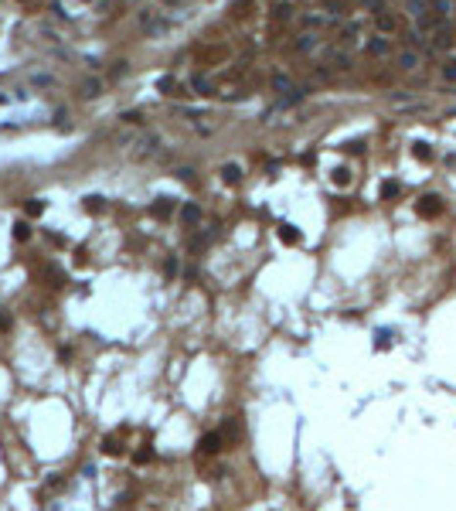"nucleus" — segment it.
I'll return each mask as SVG.
<instances>
[{
    "mask_svg": "<svg viewBox=\"0 0 456 511\" xmlns=\"http://www.w3.org/2000/svg\"><path fill=\"white\" fill-rule=\"evenodd\" d=\"M313 78H320V82L330 78V65H317V69H313Z\"/></svg>",
    "mask_w": 456,
    "mask_h": 511,
    "instance_id": "nucleus-28",
    "label": "nucleus"
},
{
    "mask_svg": "<svg viewBox=\"0 0 456 511\" xmlns=\"http://www.w3.org/2000/svg\"><path fill=\"white\" fill-rule=\"evenodd\" d=\"M170 212H174V201H170V198H157V201H153V215H157V219H167Z\"/></svg>",
    "mask_w": 456,
    "mask_h": 511,
    "instance_id": "nucleus-10",
    "label": "nucleus"
},
{
    "mask_svg": "<svg viewBox=\"0 0 456 511\" xmlns=\"http://www.w3.org/2000/svg\"><path fill=\"white\" fill-rule=\"evenodd\" d=\"M198 446H201V453H218L225 446V439H222V433H205Z\"/></svg>",
    "mask_w": 456,
    "mask_h": 511,
    "instance_id": "nucleus-3",
    "label": "nucleus"
},
{
    "mask_svg": "<svg viewBox=\"0 0 456 511\" xmlns=\"http://www.w3.org/2000/svg\"><path fill=\"white\" fill-rule=\"evenodd\" d=\"M279 242H286V245H296V242H300V232H296V225H279Z\"/></svg>",
    "mask_w": 456,
    "mask_h": 511,
    "instance_id": "nucleus-7",
    "label": "nucleus"
},
{
    "mask_svg": "<svg viewBox=\"0 0 456 511\" xmlns=\"http://www.w3.org/2000/svg\"><path fill=\"white\" fill-rule=\"evenodd\" d=\"M330 72H351V55L334 51V55H330Z\"/></svg>",
    "mask_w": 456,
    "mask_h": 511,
    "instance_id": "nucleus-5",
    "label": "nucleus"
},
{
    "mask_svg": "<svg viewBox=\"0 0 456 511\" xmlns=\"http://www.w3.org/2000/svg\"><path fill=\"white\" fill-rule=\"evenodd\" d=\"M119 450H123V446H119V439H116V437H106V439H102V453H106V457H116Z\"/></svg>",
    "mask_w": 456,
    "mask_h": 511,
    "instance_id": "nucleus-15",
    "label": "nucleus"
},
{
    "mask_svg": "<svg viewBox=\"0 0 456 511\" xmlns=\"http://www.w3.org/2000/svg\"><path fill=\"white\" fill-rule=\"evenodd\" d=\"M99 92H102V82H99V78H85V82H82V96L95 99Z\"/></svg>",
    "mask_w": 456,
    "mask_h": 511,
    "instance_id": "nucleus-12",
    "label": "nucleus"
},
{
    "mask_svg": "<svg viewBox=\"0 0 456 511\" xmlns=\"http://www.w3.org/2000/svg\"><path fill=\"white\" fill-rule=\"evenodd\" d=\"M238 439V423L235 419H225V426H222V439Z\"/></svg>",
    "mask_w": 456,
    "mask_h": 511,
    "instance_id": "nucleus-23",
    "label": "nucleus"
},
{
    "mask_svg": "<svg viewBox=\"0 0 456 511\" xmlns=\"http://www.w3.org/2000/svg\"><path fill=\"white\" fill-rule=\"evenodd\" d=\"M391 102H395V106H415L409 92H391Z\"/></svg>",
    "mask_w": 456,
    "mask_h": 511,
    "instance_id": "nucleus-24",
    "label": "nucleus"
},
{
    "mask_svg": "<svg viewBox=\"0 0 456 511\" xmlns=\"http://www.w3.org/2000/svg\"><path fill=\"white\" fill-rule=\"evenodd\" d=\"M317 45H320V38H317V34H300V38H296V51H313V48H317Z\"/></svg>",
    "mask_w": 456,
    "mask_h": 511,
    "instance_id": "nucleus-9",
    "label": "nucleus"
},
{
    "mask_svg": "<svg viewBox=\"0 0 456 511\" xmlns=\"http://www.w3.org/2000/svg\"><path fill=\"white\" fill-rule=\"evenodd\" d=\"M123 120H126V123H140L143 116H140V113H123Z\"/></svg>",
    "mask_w": 456,
    "mask_h": 511,
    "instance_id": "nucleus-36",
    "label": "nucleus"
},
{
    "mask_svg": "<svg viewBox=\"0 0 456 511\" xmlns=\"http://www.w3.org/2000/svg\"><path fill=\"white\" fill-rule=\"evenodd\" d=\"M395 27H398V21H395L391 14L378 10V31H381V34H395Z\"/></svg>",
    "mask_w": 456,
    "mask_h": 511,
    "instance_id": "nucleus-6",
    "label": "nucleus"
},
{
    "mask_svg": "<svg viewBox=\"0 0 456 511\" xmlns=\"http://www.w3.org/2000/svg\"><path fill=\"white\" fill-rule=\"evenodd\" d=\"M306 27H323V17L320 14H306Z\"/></svg>",
    "mask_w": 456,
    "mask_h": 511,
    "instance_id": "nucleus-29",
    "label": "nucleus"
},
{
    "mask_svg": "<svg viewBox=\"0 0 456 511\" xmlns=\"http://www.w3.org/2000/svg\"><path fill=\"white\" fill-rule=\"evenodd\" d=\"M276 17H279V21H290V17H293V7H290V3H276Z\"/></svg>",
    "mask_w": 456,
    "mask_h": 511,
    "instance_id": "nucleus-27",
    "label": "nucleus"
},
{
    "mask_svg": "<svg viewBox=\"0 0 456 511\" xmlns=\"http://www.w3.org/2000/svg\"><path fill=\"white\" fill-rule=\"evenodd\" d=\"M391 341H395V334H391V331H378V334H375V348H378V351H385Z\"/></svg>",
    "mask_w": 456,
    "mask_h": 511,
    "instance_id": "nucleus-17",
    "label": "nucleus"
},
{
    "mask_svg": "<svg viewBox=\"0 0 456 511\" xmlns=\"http://www.w3.org/2000/svg\"><path fill=\"white\" fill-rule=\"evenodd\" d=\"M412 153L419 157V160H429L433 153H429V144H412Z\"/></svg>",
    "mask_w": 456,
    "mask_h": 511,
    "instance_id": "nucleus-26",
    "label": "nucleus"
},
{
    "mask_svg": "<svg viewBox=\"0 0 456 511\" xmlns=\"http://www.w3.org/2000/svg\"><path fill=\"white\" fill-rule=\"evenodd\" d=\"M31 82H34V85H51V82H55V78H51V75H34V78H31Z\"/></svg>",
    "mask_w": 456,
    "mask_h": 511,
    "instance_id": "nucleus-33",
    "label": "nucleus"
},
{
    "mask_svg": "<svg viewBox=\"0 0 456 511\" xmlns=\"http://www.w3.org/2000/svg\"><path fill=\"white\" fill-rule=\"evenodd\" d=\"M443 75H446V82H456V62H450V65L443 69Z\"/></svg>",
    "mask_w": 456,
    "mask_h": 511,
    "instance_id": "nucleus-31",
    "label": "nucleus"
},
{
    "mask_svg": "<svg viewBox=\"0 0 456 511\" xmlns=\"http://www.w3.org/2000/svg\"><path fill=\"white\" fill-rule=\"evenodd\" d=\"M14 239H17V242L31 239V225H27V221H17V225H14Z\"/></svg>",
    "mask_w": 456,
    "mask_h": 511,
    "instance_id": "nucleus-21",
    "label": "nucleus"
},
{
    "mask_svg": "<svg viewBox=\"0 0 456 511\" xmlns=\"http://www.w3.org/2000/svg\"><path fill=\"white\" fill-rule=\"evenodd\" d=\"M443 212V201L436 198V195H426L422 201H419V215H426V219H436Z\"/></svg>",
    "mask_w": 456,
    "mask_h": 511,
    "instance_id": "nucleus-2",
    "label": "nucleus"
},
{
    "mask_svg": "<svg viewBox=\"0 0 456 511\" xmlns=\"http://www.w3.org/2000/svg\"><path fill=\"white\" fill-rule=\"evenodd\" d=\"M191 89H194L198 96H211V82H208L205 75H194V78H191Z\"/></svg>",
    "mask_w": 456,
    "mask_h": 511,
    "instance_id": "nucleus-11",
    "label": "nucleus"
},
{
    "mask_svg": "<svg viewBox=\"0 0 456 511\" xmlns=\"http://www.w3.org/2000/svg\"><path fill=\"white\" fill-rule=\"evenodd\" d=\"M398 195V181H385L381 184V198H395Z\"/></svg>",
    "mask_w": 456,
    "mask_h": 511,
    "instance_id": "nucleus-25",
    "label": "nucleus"
},
{
    "mask_svg": "<svg viewBox=\"0 0 456 511\" xmlns=\"http://www.w3.org/2000/svg\"><path fill=\"white\" fill-rule=\"evenodd\" d=\"M429 10L439 14V17H446L450 14V0H429Z\"/></svg>",
    "mask_w": 456,
    "mask_h": 511,
    "instance_id": "nucleus-22",
    "label": "nucleus"
},
{
    "mask_svg": "<svg viewBox=\"0 0 456 511\" xmlns=\"http://www.w3.org/2000/svg\"><path fill=\"white\" fill-rule=\"evenodd\" d=\"M157 89L167 92V96H174V92H177V78H174V75H163V78L157 82Z\"/></svg>",
    "mask_w": 456,
    "mask_h": 511,
    "instance_id": "nucleus-14",
    "label": "nucleus"
},
{
    "mask_svg": "<svg viewBox=\"0 0 456 511\" xmlns=\"http://www.w3.org/2000/svg\"><path fill=\"white\" fill-rule=\"evenodd\" d=\"M163 269H167V276H174V273H177V259H167V266H163Z\"/></svg>",
    "mask_w": 456,
    "mask_h": 511,
    "instance_id": "nucleus-39",
    "label": "nucleus"
},
{
    "mask_svg": "<svg viewBox=\"0 0 456 511\" xmlns=\"http://www.w3.org/2000/svg\"><path fill=\"white\" fill-rule=\"evenodd\" d=\"M147 460H153V450H150V446H147V450H140V453H137V463H147Z\"/></svg>",
    "mask_w": 456,
    "mask_h": 511,
    "instance_id": "nucleus-32",
    "label": "nucleus"
},
{
    "mask_svg": "<svg viewBox=\"0 0 456 511\" xmlns=\"http://www.w3.org/2000/svg\"><path fill=\"white\" fill-rule=\"evenodd\" d=\"M157 144H160L157 137H143L140 146H137V157H153V153H157Z\"/></svg>",
    "mask_w": 456,
    "mask_h": 511,
    "instance_id": "nucleus-8",
    "label": "nucleus"
},
{
    "mask_svg": "<svg viewBox=\"0 0 456 511\" xmlns=\"http://www.w3.org/2000/svg\"><path fill=\"white\" fill-rule=\"evenodd\" d=\"M167 3H174V0H167Z\"/></svg>",
    "mask_w": 456,
    "mask_h": 511,
    "instance_id": "nucleus-40",
    "label": "nucleus"
},
{
    "mask_svg": "<svg viewBox=\"0 0 456 511\" xmlns=\"http://www.w3.org/2000/svg\"><path fill=\"white\" fill-rule=\"evenodd\" d=\"M273 89H276L279 96H286V92H293L296 85H293V78H290L286 72H276V75H273Z\"/></svg>",
    "mask_w": 456,
    "mask_h": 511,
    "instance_id": "nucleus-4",
    "label": "nucleus"
},
{
    "mask_svg": "<svg viewBox=\"0 0 456 511\" xmlns=\"http://www.w3.org/2000/svg\"><path fill=\"white\" fill-rule=\"evenodd\" d=\"M398 65H402V69H415V65H419V55H415V51H402V55H398Z\"/></svg>",
    "mask_w": 456,
    "mask_h": 511,
    "instance_id": "nucleus-18",
    "label": "nucleus"
},
{
    "mask_svg": "<svg viewBox=\"0 0 456 511\" xmlns=\"http://www.w3.org/2000/svg\"><path fill=\"white\" fill-rule=\"evenodd\" d=\"M334 184H347V170H334Z\"/></svg>",
    "mask_w": 456,
    "mask_h": 511,
    "instance_id": "nucleus-34",
    "label": "nucleus"
},
{
    "mask_svg": "<svg viewBox=\"0 0 456 511\" xmlns=\"http://www.w3.org/2000/svg\"><path fill=\"white\" fill-rule=\"evenodd\" d=\"M181 219L184 221H198L201 219V208H198V205H184V208H181Z\"/></svg>",
    "mask_w": 456,
    "mask_h": 511,
    "instance_id": "nucleus-20",
    "label": "nucleus"
},
{
    "mask_svg": "<svg viewBox=\"0 0 456 511\" xmlns=\"http://www.w3.org/2000/svg\"><path fill=\"white\" fill-rule=\"evenodd\" d=\"M24 212H27V219H38L45 212V201H38V198L34 201H24Z\"/></svg>",
    "mask_w": 456,
    "mask_h": 511,
    "instance_id": "nucleus-19",
    "label": "nucleus"
},
{
    "mask_svg": "<svg viewBox=\"0 0 456 511\" xmlns=\"http://www.w3.org/2000/svg\"><path fill=\"white\" fill-rule=\"evenodd\" d=\"M85 205H89V208H92V212H95V208H99V205H102V198H95V195H92V198H85Z\"/></svg>",
    "mask_w": 456,
    "mask_h": 511,
    "instance_id": "nucleus-38",
    "label": "nucleus"
},
{
    "mask_svg": "<svg viewBox=\"0 0 456 511\" xmlns=\"http://www.w3.org/2000/svg\"><path fill=\"white\" fill-rule=\"evenodd\" d=\"M177 177H181V181H191V177H194V170H187V167H181V170H177Z\"/></svg>",
    "mask_w": 456,
    "mask_h": 511,
    "instance_id": "nucleus-37",
    "label": "nucleus"
},
{
    "mask_svg": "<svg viewBox=\"0 0 456 511\" xmlns=\"http://www.w3.org/2000/svg\"><path fill=\"white\" fill-rule=\"evenodd\" d=\"M358 31H361L358 24H347V27H344V41H354V38H358Z\"/></svg>",
    "mask_w": 456,
    "mask_h": 511,
    "instance_id": "nucleus-30",
    "label": "nucleus"
},
{
    "mask_svg": "<svg viewBox=\"0 0 456 511\" xmlns=\"http://www.w3.org/2000/svg\"><path fill=\"white\" fill-rule=\"evenodd\" d=\"M7 327H10V314H7V310H0V331H7Z\"/></svg>",
    "mask_w": 456,
    "mask_h": 511,
    "instance_id": "nucleus-35",
    "label": "nucleus"
},
{
    "mask_svg": "<svg viewBox=\"0 0 456 511\" xmlns=\"http://www.w3.org/2000/svg\"><path fill=\"white\" fill-rule=\"evenodd\" d=\"M385 51H388V41L385 38H371L368 41V55H385Z\"/></svg>",
    "mask_w": 456,
    "mask_h": 511,
    "instance_id": "nucleus-16",
    "label": "nucleus"
},
{
    "mask_svg": "<svg viewBox=\"0 0 456 511\" xmlns=\"http://www.w3.org/2000/svg\"><path fill=\"white\" fill-rule=\"evenodd\" d=\"M140 27L150 34V38H163L167 31H170V21L160 14V10H153V7H143L140 10Z\"/></svg>",
    "mask_w": 456,
    "mask_h": 511,
    "instance_id": "nucleus-1",
    "label": "nucleus"
},
{
    "mask_svg": "<svg viewBox=\"0 0 456 511\" xmlns=\"http://www.w3.org/2000/svg\"><path fill=\"white\" fill-rule=\"evenodd\" d=\"M222 177H225L228 184H235V181L242 177V167H238V164H225V167H222Z\"/></svg>",
    "mask_w": 456,
    "mask_h": 511,
    "instance_id": "nucleus-13",
    "label": "nucleus"
}]
</instances>
